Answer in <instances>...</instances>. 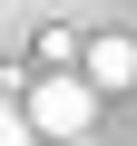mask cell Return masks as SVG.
<instances>
[{"instance_id": "obj_1", "label": "cell", "mask_w": 137, "mask_h": 146, "mask_svg": "<svg viewBox=\"0 0 137 146\" xmlns=\"http://www.w3.org/2000/svg\"><path fill=\"white\" fill-rule=\"evenodd\" d=\"M20 117H30L49 146H68V136H88V117H98V88H88V78H39Z\"/></svg>"}, {"instance_id": "obj_2", "label": "cell", "mask_w": 137, "mask_h": 146, "mask_svg": "<svg viewBox=\"0 0 137 146\" xmlns=\"http://www.w3.org/2000/svg\"><path fill=\"white\" fill-rule=\"evenodd\" d=\"M79 58H88V88H137V39H118V29H98V39H88Z\"/></svg>"}, {"instance_id": "obj_3", "label": "cell", "mask_w": 137, "mask_h": 146, "mask_svg": "<svg viewBox=\"0 0 137 146\" xmlns=\"http://www.w3.org/2000/svg\"><path fill=\"white\" fill-rule=\"evenodd\" d=\"M30 136H39V127H30V117H20L10 98H0V146H30Z\"/></svg>"}, {"instance_id": "obj_4", "label": "cell", "mask_w": 137, "mask_h": 146, "mask_svg": "<svg viewBox=\"0 0 137 146\" xmlns=\"http://www.w3.org/2000/svg\"><path fill=\"white\" fill-rule=\"evenodd\" d=\"M68 146H98V136H68Z\"/></svg>"}]
</instances>
